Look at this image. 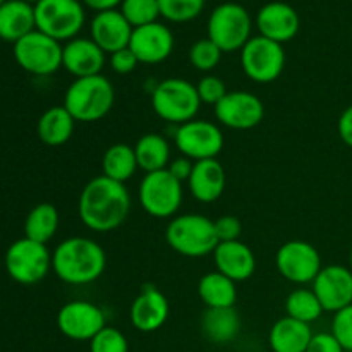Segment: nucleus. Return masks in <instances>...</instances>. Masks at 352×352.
<instances>
[{"label":"nucleus","mask_w":352,"mask_h":352,"mask_svg":"<svg viewBox=\"0 0 352 352\" xmlns=\"http://www.w3.org/2000/svg\"><path fill=\"white\" fill-rule=\"evenodd\" d=\"M332 333L344 351L352 352V305L333 313Z\"/></svg>","instance_id":"nucleus-38"},{"label":"nucleus","mask_w":352,"mask_h":352,"mask_svg":"<svg viewBox=\"0 0 352 352\" xmlns=\"http://www.w3.org/2000/svg\"><path fill=\"white\" fill-rule=\"evenodd\" d=\"M89 352H129V342L120 330L105 327L89 340Z\"/></svg>","instance_id":"nucleus-36"},{"label":"nucleus","mask_w":352,"mask_h":352,"mask_svg":"<svg viewBox=\"0 0 352 352\" xmlns=\"http://www.w3.org/2000/svg\"><path fill=\"white\" fill-rule=\"evenodd\" d=\"M58 212L50 203H40L34 206L24 222V237L36 243L47 244L54 239L58 229Z\"/></svg>","instance_id":"nucleus-31"},{"label":"nucleus","mask_w":352,"mask_h":352,"mask_svg":"<svg viewBox=\"0 0 352 352\" xmlns=\"http://www.w3.org/2000/svg\"><path fill=\"white\" fill-rule=\"evenodd\" d=\"M76 120L64 105L50 107L38 119V138L48 146H60L71 140Z\"/></svg>","instance_id":"nucleus-27"},{"label":"nucleus","mask_w":352,"mask_h":352,"mask_svg":"<svg viewBox=\"0 0 352 352\" xmlns=\"http://www.w3.org/2000/svg\"><path fill=\"white\" fill-rule=\"evenodd\" d=\"M151 107L162 120L181 126L195 119L201 107V100L196 86L188 79L168 78L158 82L151 91Z\"/></svg>","instance_id":"nucleus-5"},{"label":"nucleus","mask_w":352,"mask_h":352,"mask_svg":"<svg viewBox=\"0 0 352 352\" xmlns=\"http://www.w3.org/2000/svg\"><path fill=\"white\" fill-rule=\"evenodd\" d=\"M105 268V251L89 237H69L52 253V270L69 285L91 284L102 277Z\"/></svg>","instance_id":"nucleus-2"},{"label":"nucleus","mask_w":352,"mask_h":352,"mask_svg":"<svg viewBox=\"0 0 352 352\" xmlns=\"http://www.w3.org/2000/svg\"><path fill=\"white\" fill-rule=\"evenodd\" d=\"M213 263L217 272L223 274L234 282H244L253 277L256 270V258L251 248L241 241L219 243L213 251Z\"/></svg>","instance_id":"nucleus-22"},{"label":"nucleus","mask_w":352,"mask_h":352,"mask_svg":"<svg viewBox=\"0 0 352 352\" xmlns=\"http://www.w3.org/2000/svg\"><path fill=\"white\" fill-rule=\"evenodd\" d=\"M36 30L34 6L24 0H6L0 6V38L16 43Z\"/></svg>","instance_id":"nucleus-24"},{"label":"nucleus","mask_w":352,"mask_h":352,"mask_svg":"<svg viewBox=\"0 0 352 352\" xmlns=\"http://www.w3.org/2000/svg\"><path fill=\"white\" fill-rule=\"evenodd\" d=\"M192 167H195V162L189 160L188 157H179L170 160L167 170L170 172L172 177L177 179L179 182H188L189 177H191Z\"/></svg>","instance_id":"nucleus-42"},{"label":"nucleus","mask_w":352,"mask_h":352,"mask_svg":"<svg viewBox=\"0 0 352 352\" xmlns=\"http://www.w3.org/2000/svg\"><path fill=\"white\" fill-rule=\"evenodd\" d=\"M134 153H136L138 167L146 174L165 170L172 160L170 144L158 133L143 134L134 144Z\"/></svg>","instance_id":"nucleus-29"},{"label":"nucleus","mask_w":352,"mask_h":352,"mask_svg":"<svg viewBox=\"0 0 352 352\" xmlns=\"http://www.w3.org/2000/svg\"><path fill=\"white\" fill-rule=\"evenodd\" d=\"M217 120L222 126L236 131H248L260 126L265 117L263 102L254 93L229 91L215 107Z\"/></svg>","instance_id":"nucleus-15"},{"label":"nucleus","mask_w":352,"mask_h":352,"mask_svg":"<svg viewBox=\"0 0 352 352\" xmlns=\"http://www.w3.org/2000/svg\"><path fill=\"white\" fill-rule=\"evenodd\" d=\"M57 327L60 333L76 342L91 340L107 327L105 313L95 302L76 301L65 302L57 315Z\"/></svg>","instance_id":"nucleus-14"},{"label":"nucleus","mask_w":352,"mask_h":352,"mask_svg":"<svg viewBox=\"0 0 352 352\" xmlns=\"http://www.w3.org/2000/svg\"><path fill=\"white\" fill-rule=\"evenodd\" d=\"M253 352H260V351H253Z\"/></svg>","instance_id":"nucleus-48"},{"label":"nucleus","mask_w":352,"mask_h":352,"mask_svg":"<svg viewBox=\"0 0 352 352\" xmlns=\"http://www.w3.org/2000/svg\"><path fill=\"white\" fill-rule=\"evenodd\" d=\"M253 21L243 6L234 2L220 3L208 17V38L223 52L243 50L251 40Z\"/></svg>","instance_id":"nucleus-7"},{"label":"nucleus","mask_w":352,"mask_h":352,"mask_svg":"<svg viewBox=\"0 0 352 352\" xmlns=\"http://www.w3.org/2000/svg\"><path fill=\"white\" fill-rule=\"evenodd\" d=\"M196 91H198L199 100L201 103H206V105L215 107L223 96L227 95V86L223 82V79H220L219 76L213 74H205L196 85Z\"/></svg>","instance_id":"nucleus-37"},{"label":"nucleus","mask_w":352,"mask_h":352,"mask_svg":"<svg viewBox=\"0 0 352 352\" xmlns=\"http://www.w3.org/2000/svg\"><path fill=\"white\" fill-rule=\"evenodd\" d=\"M285 311L291 318L311 325L313 322L320 320L325 309H323L322 302L316 298L313 289L299 287L292 291L285 299Z\"/></svg>","instance_id":"nucleus-32"},{"label":"nucleus","mask_w":352,"mask_h":352,"mask_svg":"<svg viewBox=\"0 0 352 352\" xmlns=\"http://www.w3.org/2000/svg\"><path fill=\"white\" fill-rule=\"evenodd\" d=\"M198 296L206 308H234L237 301L236 282L220 272H208L198 282Z\"/></svg>","instance_id":"nucleus-28"},{"label":"nucleus","mask_w":352,"mask_h":352,"mask_svg":"<svg viewBox=\"0 0 352 352\" xmlns=\"http://www.w3.org/2000/svg\"><path fill=\"white\" fill-rule=\"evenodd\" d=\"M129 212L131 195L126 184L105 175L93 177L79 195V219L93 232L103 234L119 229Z\"/></svg>","instance_id":"nucleus-1"},{"label":"nucleus","mask_w":352,"mask_h":352,"mask_svg":"<svg viewBox=\"0 0 352 352\" xmlns=\"http://www.w3.org/2000/svg\"><path fill=\"white\" fill-rule=\"evenodd\" d=\"M3 263L12 280L23 285H33L43 280L52 270V253L47 244L23 237L10 244Z\"/></svg>","instance_id":"nucleus-9"},{"label":"nucleus","mask_w":352,"mask_h":352,"mask_svg":"<svg viewBox=\"0 0 352 352\" xmlns=\"http://www.w3.org/2000/svg\"><path fill=\"white\" fill-rule=\"evenodd\" d=\"M170 315V305L164 292L155 285H143L129 308L131 325L143 333L160 330Z\"/></svg>","instance_id":"nucleus-17"},{"label":"nucleus","mask_w":352,"mask_h":352,"mask_svg":"<svg viewBox=\"0 0 352 352\" xmlns=\"http://www.w3.org/2000/svg\"><path fill=\"white\" fill-rule=\"evenodd\" d=\"M227 184V175L222 164L217 158L195 162L188 188L192 198L199 203H213L223 195Z\"/></svg>","instance_id":"nucleus-23"},{"label":"nucleus","mask_w":352,"mask_h":352,"mask_svg":"<svg viewBox=\"0 0 352 352\" xmlns=\"http://www.w3.org/2000/svg\"><path fill=\"white\" fill-rule=\"evenodd\" d=\"M109 62H110V67H112V71L117 72V74H122V76L131 74V72L138 67V64H140L136 58V55L133 54V50H131L129 47L110 54Z\"/></svg>","instance_id":"nucleus-40"},{"label":"nucleus","mask_w":352,"mask_h":352,"mask_svg":"<svg viewBox=\"0 0 352 352\" xmlns=\"http://www.w3.org/2000/svg\"><path fill=\"white\" fill-rule=\"evenodd\" d=\"M138 168L140 167H138L134 146H129L126 143H116L107 148L105 153H103L102 175L112 179V181L126 184L129 179H133Z\"/></svg>","instance_id":"nucleus-30"},{"label":"nucleus","mask_w":352,"mask_h":352,"mask_svg":"<svg viewBox=\"0 0 352 352\" xmlns=\"http://www.w3.org/2000/svg\"><path fill=\"white\" fill-rule=\"evenodd\" d=\"M107 54L91 38L78 36L62 48V67L76 79L102 74Z\"/></svg>","instance_id":"nucleus-20"},{"label":"nucleus","mask_w":352,"mask_h":352,"mask_svg":"<svg viewBox=\"0 0 352 352\" xmlns=\"http://www.w3.org/2000/svg\"><path fill=\"white\" fill-rule=\"evenodd\" d=\"M133 30L134 28L117 9L98 12L89 24L91 40L109 55L129 47Z\"/></svg>","instance_id":"nucleus-21"},{"label":"nucleus","mask_w":352,"mask_h":352,"mask_svg":"<svg viewBox=\"0 0 352 352\" xmlns=\"http://www.w3.org/2000/svg\"><path fill=\"white\" fill-rule=\"evenodd\" d=\"M222 54L223 52L210 38H201L189 48V62L198 71L212 72L222 60Z\"/></svg>","instance_id":"nucleus-35"},{"label":"nucleus","mask_w":352,"mask_h":352,"mask_svg":"<svg viewBox=\"0 0 352 352\" xmlns=\"http://www.w3.org/2000/svg\"><path fill=\"white\" fill-rule=\"evenodd\" d=\"M201 332L217 346L230 344L241 332L239 313L236 308H206L201 316Z\"/></svg>","instance_id":"nucleus-26"},{"label":"nucleus","mask_w":352,"mask_h":352,"mask_svg":"<svg viewBox=\"0 0 352 352\" xmlns=\"http://www.w3.org/2000/svg\"><path fill=\"white\" fill-rule=\"evenodd\" d=\"M306 352H346L332 333H315Z\"/></svg>","instance_id":"nucleus-41"},{"label":"nucleus","mask_w":352,"mask_h":352,"mask_svg":"<svg viewBox=\"0 0 352 352\" xmlns=\"http://www.w3.org/2000/svg\"><path fill=\"white\" fill-rule=\"evenodd\" d=\"M275 267L285 280L292 284H313L322 270V256L313 244L306 241H287L275 256Z\"/></svg>","instance_id":"nucleus-13"},{"label":"nucleus","mask_w":352,"mask_h":352,"mask_svg":"<svg viewBox=\"0 0 352 352\" xmlns=\"http://www.w3.org/2000/svg\"><path fill=\"white\" fill-rule=\"evenodd\" d=\"M3 2H6V0H0V6H2V3H3Z\"/></svg>","instance_id":"nucleus-47"},{"label":"nucleus","mask_w":352,"mask_h":352,"mask_svg":"<svg viewBox=\"0 0 352 352\" xmlns=\"http://www.w3.org/2000/svg\"><path fill=\"white\" fill-rule=\"evenodd\" d=\"M60 41L34 30L14 43V58L33 76H50L62 67Z\"/></svg>","instance_id":"nucleus-10"},{"label":"nucleus","mask_w":352,"mask_h":352,"mask_svg":"<svg viewBox=\"0 0 352 352\" xmlns=\"http://www.w3.org/2000/svg\"><path fill=\"white\" fill-rule=\"evenodd\" d=\"M165 241L170 250L188 258L206 256L219 246L215 223L199 213L174 217L165 229Z\"/></svg>","instance_id":"nucleus-4"},{"label":"nucleus","mask_w":352,"mask_h":352,"mask_svg":"<svg viewBox=\"0 0 352 352\" xmlns=\"http://www.w3.org/2000/svg\"><path fill=\"white\" fill-rule=\"evenodd\" d=\"M24 2H28V3H38V2H40V0H24Z\"/></svg>","instance_id":"nucleus-45"},{"label":"nucleus","mask_w":352,"mask_h":352,"mask_svg":"<svg viewBox=\"0 0 352 352\" xmlns=\"http://www.w3.org/2000/svg\"><path fill=\"white\" fill-rule=\"evenodd\" d=\"M349 263H351V270H352V250H351V254H349Z\"/></svg>","instance_id":"nucleus-46"},{"label":"nucleus","mask_w":352,"mask_h":352,"mask_svg":"<svg viewBox=\"0 0 352 352\" xmlns=\"http://www.w3.org/2000/svg\"><path fill=\"white\" fill-rule=\"evenodd\" d=\"M129 48L140 64H160L167 60L174 50V34L158 21L146 26L134 28Z\"/></svg>","instance_id":"nucleus-18"},{"label":"nucleus","mask_w":352,"mask_h":352,"mask_svg":"<svg viewBox=\"0 0 352 352\" xmlns=\"http://www.w3.org/2000/svg\"><path fill=\"white\" fill-rule=\"evenodd\" d=\"M337 131H339V136L342 140V143L352 148V105L347 107L340 113L339 122H337Z\"/></svg>","instance_id":"nucleus-43"},{"label":"nucleus","mask_w":352,"mask_h":352,"mask_svg":"<svg viewBox=\"0 0 352 352\" xmlns=\"http://www.w3.org/2000/svg\"><path fill=\"white\" fill-rule=\"evenodd\" d=\"M116 89L103 74L79 78L69 85L64 95V107L76 122H96L112 110Z\"/></svg>","instance_id":"nucleus-3"},{"label":"nucleus","mask_w":352,"mask_h":352,"mask_svg":"<svg viewBox=\"0 0 352 352\" xmlns=\"http://www.w3.org/2000/svg\"><path fill=\"white\" fill-rule=\"evenodd\" d=\"M174 143L182 157H188L189 160H212L223 150V133L215 122L192 119L177 126Z\"/></svg>","instance_id":"nucleus-12"},{"label":"nucleus","mask_w":352,"mask_h":352,"mask_svg":"<svg viewBox=\"0 0 352 352\" xmlns=\"http://www.w3.org/2000/svg\"><path fill=\"white\" fill-rule=\"evenodd\" d=\"M36 30L57 41L78 38L86 21L85 6L79 0H40L34 3Z\"/></svg>","instance_id":"nucleus-6"},{"label":"nucleus","mask_w":352,"mask_h":352,"mask_svg":"<svg viewBox=\"0 0 352 352\" xmlns=\"http://www.w3.org/2000/svg\"><path fill=\"white\" fill-rule=\"evenodd\" d=\"M213 223H215V232L217 237H219V243L239 241L241 234H243V223L234 215H222L217 220H213Z\"/></svg>","instance_id":"nucleus-39"},{"label":"nucleus","mask_w":352,"mask_h":352,"mask_svg":"<svg viewBox=\"0 0 352 352\" xmlns=\"http://www.w3.org/2000/svg\"><path fill=\"white\" fill-rule=\"evenodd\" d=\"M311 289L325 311H340L352 305V270L342 265L323 267Z\"/></svg>","instance_id":"nucleus-16"},{"label":"nucleus","mask_w":352,"mask_h":352,"mask_svg":"<svg viewBox=\"0 0 352 352\" xmlns=\"http://www.w3.org/2000/svg\"><path fill=\"white\" fill-rule=\"evenodd\" d=\"M241 67L254 82L268 85L280 78L285 67L284 47L265 36H253L241 50Z\"/></svg>","instance_id":"nucleus-11"},{"label":"nucleus","mask_w":352,"mask_h":352,"mask_svg":"<svg viewBox=\"0 0 352 352\" xmlns=\"http://www.w3.org/2000/svg\"><path fill=\"white\" fill-rule=\"evenodd\" d=\"M140 205L153 219H174L184 198L182 182L165 170L150 172L140 182Z\"/></svg>","instance_id":"nucleus-8"},{"label":"nucleus","mask_w":352,"mask_h":352,"mask_svg":"<svg viewBox=\"0 0 352 352\" xmlns=\"http://www.w3.org/2000/svg\"><path fill=\"white\" fill-rule=\"evenodd\" d=\"M313 336L311 327L299 320L284 316L277 320L268 333L272 352H306Z\"/></svg>","instance_id":"nucleus-25"},{"label":"nucleus","mask_w":352,"mask_h":352,"mask_svg":"<svg viewBox=\"0 0 352 352\" xmlns=\"http://www.w3.org/2000/svg\"><path fill=\"white\" fill-rule=\"evenodd\" d=\"M120 12L133 28L146 26L157 23L160 17L158 0H124L120 3Z\"/></svg>","instance_id":"nucleus-33"},{"label":"nucleus","mask_w":352,"mask_h":352,"mask_svg":"<svg viewBox=\"0 0 352 352\" xmlns=\"http://www.w3.org/2000/svg\"><path fill=\"white\" fill-rule=\"evenodd\" d=\"M160 16L170 23H189L205 9V0H158Z\"/></svg>","instance_id":"nucleus-34"},{"label":"nucleus","mask_w":352,"mask_h":352,"mask_svg":"<svg viewBox=\"0 0 352 352\" xmlns=\"http://www.w3.org/2000/svg\"><path fill=\"white\" fill-rule=\"evenodd\" d=\"M122 2L124 0H82V6L89 7V9L98 14L105 12V10H116Z\"/></svg>","instance_id":"nucleus-44"},{"label":"nucleus","mask_w":352,"mask_h":352,"mask_svg":"<svg viewBox=\"0 0 352 352\" xmlns=\"http://www.w3.org/2000/svg\"><path fill=\"white\" fill-rule=\"evenodd\" d=\"M256 26L260 36L284 45L291 41L301 28L299 14L292 6L285 2L265 3L256 16Z\"/></svg>","instance_id":"nucleus-19"}]
</instances>
